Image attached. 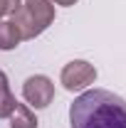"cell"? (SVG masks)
Segmentation results:
<instances>
[{
  "mask_svg": "<svg viewBox=\"0 0 126 128\" xmlns=\"http://www.w3.org/2000/svg\"><path fill=\"white\" fill-rule=\"evenodd\" d=\"M72 128H126V101L109 89H89L69 106Z\"/></svg>",
  "mask_w": 126,
  "mask_h": 128,
  "instance_id": "obj_1",
  "label": "cell"
},
{
  "mask_svg": "<svg viewBox=\"0 0 126 128\" xmlns=\"http://www.w3.org/2000/svg\"><path fill=\"white\" fill-rule=\"evenodd\" d=\"M49 2H52V5L57 2V5H64V8H69V5H74L77 0H49Z\"/></svg>",
  "mask_w": 126,
  "mask_h": 128,
  "instance_id": "obj_9",
  "label": "cell"
},
{
  "mask_svg": "<svg viewBox=\"0 0 126 128\" xmlns=\"http://www.w3.org/2000/svg\"><path fill=\"white\" fill-rule=\"evenodd\" d=\"M13 22L22 40H35L54 22V5L49 0H25L13 12Z\"/></svg>",
  "mask_w": 126,
  "mask_h": 128,
  "instance_id": "obj_2",
  "label": "cell"
},
{
  "mask_svg": "<svg viewBox=\"0 0 126 128\" xmlns=\"http://www.w3.org/2000/svg\"><path fill=\"white\" fill-rule=\"evenodd\" d=\"M59 81L67 91H82V89H87L89 84L96 81V69H94V64L84 62V59H74V62L64 64Z\"/></svg>",
  "mask_w": 126,
  "mask_h": 128,
  "instance_id": "obj_3",
  "label": "cell"
},
{
  "mask_svg": "<svg viewBox=\"0 0 126 128\" xmlns=\"http://www.w3.org/2000/svg\"><path fill=\"white\" fill-rule=\"evenodd\" d=\"M22 2L20 0H0V17H5V15H13L17 8H20Z\"/></svg>",
  "mask_w": 126,
  "mask_h": 128,
  "instance_id": "obj_7",
  "label": "cell"
},
{
  "mask_svg": "<svg viewBox=\"0 0 126 128\" xmlns=\"http://www.w3.org/2000/svg\"><path fill=\"white\" fill-rule=\"evenodd\" d=\"M22 96L25 101L35 106V108H47L54 98V84L49 76L45 74H35V76H27L25 84H22Z\"/></svg>",
  "mask_w": 126,
  "mask_h": 128,
  "instance_id": "obj_4",
  "label": "cell"
},
{
  "mask_svg": "<svg viewBox=\"0 0 126 128\" xmlns=\"http://www.w3.org/2000/svg\"><path fill=\"white\" fill-rule=\"evenodd\" d=\"M8 118H10V128H37V116L25 104H15V108Z\"/></svg>",
  "mask_w": 126,
  "mask_h": 128,
  "instance_id": "obj_5",
  "label": "cell"
},
{
  "mask_svg": "<svg viewBox=\"0 0 126 128\" xmlns=\"http://www.w3.org/2000/svg\"><path fill=\"white\" fill-rule=\"evenodd\" d=\"M20 42H22V37H20V32H17L15 22H13V20H0V49H3V52H10V49H15Z\"/></svg>",
  "mask_w": 126,
  "mask_h": 128,
  "instance_id": "obj_6",
  "label": "cell"
},
{
  "mask_svg": "<svg viewBox=\"0 0 126 128\" xmlns=\"http://www.w3.org/2000/svg\"><path fill=\"white\" fill-rule=\"evenodd\" d=\"M10 94V84H8V76H5V72L0 69V96Z\"/></svg>",
  "mask_w": 126,
  "mask_h": 128,
  "instance_id": "obj_8",
  "label": "cell"
}]
</instances>
